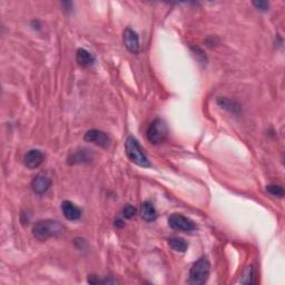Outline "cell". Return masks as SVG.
Returning a JSON list of instances; mask_svg holds the SVG:
<instances>
[{
  "instance_id": "6da1fadb",
  "label": "cell",
  "mask_w": 285,
  "mask_h": 285,
  "mask_svg": "<svg viewBox=\"0 0 285 285\" xmlns=\"http://www.w3.org/2000/svg\"><path fill=\"white\" fill-rule=\"evenodd\" d=\"M64 230L59 222L55 220L38 221L32 228V235L38 241H47L50 237L58 236Z\"/></svg>"
},
{
  "instance_id": "7a4b0ae2",
  "label": "cell",
  "mask_w": 285,
  "mask_h": 285,
  "mask_svg": "<svg viewBox=\"0 0 285 285\" xmlns=\"http://www.w3.org/2000/svg\"><path fill=\"white\" fill-rule=\"evenodd\" d=\"M125 152L129 161L141 167H150V163L144 150L141 147L140 142L135 137L129 136L125 142Z\"/></svg>"
},
{
  "instance_id": "3957f363",
  "label": "cell",
  "mask_w": 285,
  "mask_h": 285,
  "mask_svg": "<svg viewBox=\"0 0 285 285\" xmlns=\"http://www.w3.org/2000/svg\"><path fill=\"white\" fill-rule=\"evenodd\" d=\"M211 273V264L206 256L199 258L190 271V283L194 285H202L207 282Z\"/></svg>"
},
{
  "instance_id": "277c9868",
  "label": "cell",
  "mask_w": 285,
  "mask_h": 285,
  "mask_svg": "<svg viewBox=\"0 0 285 285\" xmlns=\"http://www.w3.org/2000/svg\"><path fill=\"white\" fill-rule=\"evenodd\" d=\"M167 135H169V128H167L166 121L162 118L154 119L146 132L147 141L153 145H159L164 142Z\"/></svg>"
},
{
  "instance_id": "5b68a950",
  "label": "cell",
  "mask_w": 285,
  "mask_h": 285,
  "mask_svg": "<svg viewBox=\"0 0 285 285\" xmlns=\"http://www.w3.org/2000/svg\"><path fill=\"white\" fill-rule=\"evenodd\" d=\"M169 225L173 229L181 230V232L192 233L198 229V226L188 217L182 215V214H171L169 217Z\"/></svg>"
},
{
  "instance_id": "8992f818",
  "label": "cell",
  "mask_w": 285,
  "mask_h": 285,
  "mask_svg": "<svg viewBox=\"0 0 285 285\" xmlns=\"http://www.w3.org/2000/svg\"><path fill=\"white\" fill-rule=\"evenodd\" d=\"M84 140L87 142H93L103 148H108L112 144V138L108 134L99 131V129H90L84 135Z\"/></svg>"
},
{
  "instance_id": "52a82bcc",
  "label": "cell",
  "mask_w": 285,
  "mask_h": 285,
  "mask_svg": "<svg viewBox=\"0 0 285 285\" xmlns=\"http://www.w3.org/2000/svg\"><path fill=\"white\" fill-rule=\"evenodd\" d=\"M50 186H52V179L43 173L36 175L31 181V190L38 195L46 194L49 191Z\"/></svg>"
},
{
  "instance_id": "ba28073f",
  "label": "cell",
  "mask_w": 285,
  "mask_h": 285,
  "mask_svg": "<svg viewBox=\"0 0 285 285\" xmlns=\"http://www.w3.org/2000/svg\"><path fill=\"white\" fill-rule=\"evenodd\" d=\"M45 155L39 149H30L25 154L24 164L29 170H35L44 163Z\"/></svg>"
},
{
  "instance_id": "9c48e42d",
  "label": "cell",
  "mask_w": 285,
  "mask_h": 285,
  "mask_svg": "<svg viewBox=\"0 0 285 285\" xmlns=\"http://www.w3.org/2000/svg\"><path fill=\"white\" fill-rule=\"evenodd\" d=\"M124 44L126 48L132 54H138L141 49L140 45V37H138L137 32L134 31L131 28H126L124 30Z\"/></svg>"
},
{
  "instance_id": "30bf717a",
  "label": "cell",
  "mask_w": 285,
  "mask_h": 285,
  "mask_svg": "<svg viewBox=\"0 0 285 285\" xmlns=\"http://www.w3.org/2000/svg\"><path fill=\"white\" fill-rule=\"evenodd\" d=\"M61 211L68 221H78L82 217V209L69 200H64L61 203Z\"/></svg>"
},
{
  "instance_id": "8fae6325",
  "label": "cell",
  "mask_w": 285,
  "mask_h": 285,
  "mask_svg": "<svg viewBox=\"0 0 285 285\" xmlns=\"http://www.w3.org/2000/svg\"><path fill=\"white\" fill-rule=\"evenodd\" d=\"M90 159H91V156H90V153L88 152V149L81 148L79 150H77V152L70 154V156L68 157V164L75 165V164H81V163H88V162H90Z\"/></svg>"
},
{
  "instance_id": "7c38bea8",
  "label": "cell",
  "mask_w": 285,
  "mask_h": 285,
  "mask_svg": "<svg viewBox=\"0 0 285 285\" xmlns=\"http://www.w3.org/2000/svg\"><path fill=\"white\" fill-rule=\"evenodd\" d=\"M141 215H142V219L146 222H154L155 220H156L157 212L153 203L148 202V200H146V202L142 203V208H141Z\"/></svg>"
},
{
  "instance_id": "4fadbf2b",
  "label": "cell",
  "mask_w": 285,
  "mask_h": 285,
  "mask_svg": "<svg viewBox=\"0 0 285 285\" xmlns=\"http://www.w3.org/2000/svg\"><path fill=\"white\" fill-rule=\"evenodd\" d=\"M76 58H77L78 64L81 66L88 67V66H91L95 62V57L91 55L89 52H87V50L84 48L77 50Z\"/></svg>"
},
{
  "instance_id": "5bb4252c",
  "label": "cell",
  "mask_w": 285,
  "mask_h": 285,
  "mask_svg": "<svg viewBox=\"0 0 285 285\" xmlns=\"http://www.w3.org/2000/svg\"><path fill=\"white\" fill-rule=\"evenodd\" d=\"M169 244H170V246L171 247V249L175 251V252H181V253L186 252V250H187V247H188L187 242L184 240V238H181V237H171V238H170Z\"/></svg>"
},
{
  "instance_id": "9a60e30c",
  "label": "cell",
  "mask_w": 285,
  "mask_h": 285,
  "mask_svg": "<svg viewBox=\"0 0 285 285\" xmlns=\"http://www.w3.org/2000/svg\"><path fill=\"white\" fill-rule=\"evenodd\" d=\"M217 104H219L222 108L228 110V112H232V113H234V114H236V113L240 111V105L236 104L235 102H233V100L228 99V98L221 97V98L217 99Z\"/></svg>"
},
{
  "instance_id": "2e32d148",
  "label": "cell",
  "mask_w": 285,
  "mask_h": 285,
  "mask_svg": "<svg viewBox=\"0 0 285 285\" xmlns=\"http://www.w3.org/2000/svg\"><path fill=\"white\" fill-rule=\"evenodd\" d=\"M136 213H137L136 207H134L133 205H126V206L123 208V211H121V215H123L124 219L129 220L135 216Z\"/></svg>"
},
{
  "instance_id": "e0dca14e",
  "label": "cell",
  "mask_w": 285,
  "mask_h": 285,
  "mask_svg": "<svg viewBox=\"0 0 285 285\" xmlns=\"http://www.w3.org/2000/svg\"><path fill=\"white\" fill-rule=\"evenodd\" d=\"M266 191L269 192L271 195L278 196V198H283L284 196L283 187L280 186V185H269L266 187Z\"/></svg>"
},
{
  "instance_id": "ac0fdd59",
  "label": "cell",
  "mask_w": 285,
  "mask_h": 285,
  "mask_svg": "<svg viewBox=\"0 0 285 285\" xmlns=\"http://www.w3.org/2000/svg\"><path fill=\"white\" fill-rule=\"evenodd\" d=\"M253 6L261 11H267L270 8V3L267 1H253Z\"/></svg>"
},
{
  "instance_id": "d6986e66",
  "label": "cell",
  "mask_w": 285,
  "mask_h": 285,
  "mask_svg": "<svg viewBox=\"0 0 285 285\" xmlns=\"http://www.w3.org/2000/svg\"><path fill=\"white\" fill-rule=\"evenodd\" d=\"M245 278L247 280L244 281V284H252L253 283V269H252V266L249 267L246 271V274H245Z\"/></svg>"
}]
</instances>
